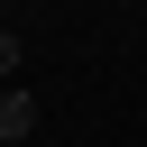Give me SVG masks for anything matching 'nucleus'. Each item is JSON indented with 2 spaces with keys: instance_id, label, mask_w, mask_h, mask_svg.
Here are the masks:
<instances>
[{
  "instance_id": "nucleus-1",
  "label": "nucleus",
  "mask_w": 147,
  "mask_h": 147,
  "mask_svg": "<svg viewBox=\"0 0 147 147\" xmlns=\"http://www.w3.org/2000/svg\"><path fill=\"white\" fill-rule=\"evenodd\" d=\"M37 138V92H0V147H28Z\"/></svg>"
},
{
  "instance_id": "nucleus-2",
  "label": "nucleus",
  "mask_w": 147,
  "mask_h": 147,
  "mask_svg": "<svg viewBox=\"0 0 147 147\" xmlns=\"http://www.w3.org/2000/svg\"><path fill=\"white\" fill-rule=\"evenodd\" d=\"M18 74V28H9V9H0V83Z\"/></svg>"
}]
</instances>
